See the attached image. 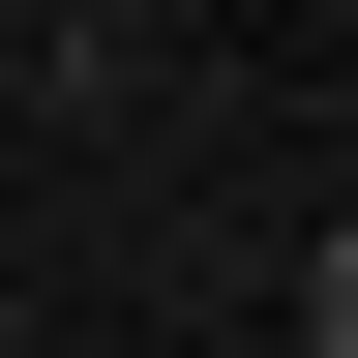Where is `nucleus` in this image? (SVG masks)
<instances>
[{"label":"nucleus","mask_w":358,"mask_h":358,"mask_svg":"<svg viewBox=\"0 0 358 358\" xmlns=\"http://www.w3.org/2000/svg\"><path fill=\"white\" fill-rule=\"evenodd\" d=\"M299 358H358V209H329V239H299Z\"/></svg>","instance_id":"1"}]
</instances>
